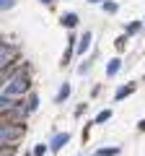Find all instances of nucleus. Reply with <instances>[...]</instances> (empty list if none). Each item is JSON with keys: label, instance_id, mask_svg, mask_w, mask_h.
I'll use <instances>...</instances> for the list:
<instances>
[{"label": "nucleus", "instance_id": "obj_1", "mask_svg": "<svg viewBox=\"0 0 145 156\" xmlns=\"http://www.w3.org/2000/svg\"><path fill=\"white\" fill-rule=\"evenodd\" d=\"M26 91H29V78L23 76V73L8 78L5 86H3V96H8V99H18V96H23Z\"/></svg>", "mask_w": 145, "mask_h": 156}, {"label": "nucleus", "instance_id": "obj_2", "mask_svg": "<svg viewBox=\"0 0 145 156\" xmlns=\"http://www.w3.org/2000/svg\"><path fill=\"white\" fill-rule=\"evenodd\" d=\"M23 133H26V125L23 122H8L0 128V140H3V146H13L16 140L23 138Z\"/></svg>", "mask_w": 145, "mask_h": 156}, {"label": "nucleus", "instance_id": "obj_3", "mask_svg": "<svg viewBox=\"0 0 145 156\" xmlns=\"http://www.w3.org/2000/svg\"><path fill=\"white\" fill-rule=\"evenodd\" d=\"M29 112H31V107H29V104L16 101V104H13V109L8 112V117H11V122H23V120L29 117Z\"/></svg>", "mask_w": 145, "mask_h": 156}, {"label": "nucleus", "instance_id": "obj_4", "mask_svg": "<svg viewBox=\"0 0 145 156\" xmlns=\"http://www.w3.org/2000/svg\"><path fill=\"white\" fill-rule=\"evenodd\" d=\"M16 55H18V50L13 44H3L0 47V68H8L13 60H16Z\"/></svg>", "mask_w": 145, "mask_h": 156}, {"label": "nucleus", "instance_id": "obj_5", "mask_svg": "<svg viewBox=\"0 0 145 156\" xmlns=\"http://www.w3.org/2000/svg\"><path fill=\"white\" fill-rule=\"evenodd\" d=\"M67 140H70V135H67V133H55V138L49 140V148L52 151H60L62 146H67Z\"/></svg>", "mask_w": 145, "mask_h": 156}, {"label": "nucleus", "instance_id": "obj_6", "mask_svg": "<svg viewBox=\"0 0 145 156\" xmlns=\"http://www.w3.org/2000/svg\"><path fill=\"white\" fill-rule=\"evenodd\" d=\"M88 47H91V31H86L83 37L78 39V50H75V52H78V55H86V52H88Z\"/></svg>", "mask_w": 145, "mask_h": 156}, {"label": "nucleus", "instance_id": "obj_7", "mask_svg": "<svg viewBox=\"0 0 145 156\" xmlns=\"http://www.w3.org/2000/svg\"><path fill=\"white\" fill-rule=\"evenodd\" d=\"M119 68H122V60H119V57H114V60L109 62V65H106V76H117V73H119Z\"/></svg>", "mask_w": 145, "mask_h": 156}, {"label": "nucleus", "instance_id": "obj_8", "mask_svg": "<svg viewBox=\"0 0 145 156\" xmlns=\"http://www.w3.org/2000/svg\"><path fill=\"white\" fill-rule=\"evenodd\" d=\"M62 26H67V29L78 26V16H75V13H65V16H62Z\"/></svg>", "mask_w": 145, "mask_h": 156}, {"label": "nucleus", "instance_id": "obj_9", "mask_svg": "<svg viewBox=\"0 0 145 156\" xmlns=\"http://www.w3.org/2000/svg\"><path fill=\"white\" fill-rule=\"evenodd\" d=\"M67 96H70V83H62V89H60V94H57L55 101H65Z\"/></svg>", "mask_w": 145, "mask_h": 156}, {"label": "nucleus", "instance_id": "obj_10", "mask_svg": "<svg viewBox=\"0 0 145 156\" xmlns=\"http://www.w3.org/2000/svg\"><path fill=\"white\" fill-rule=\"evenodd\" d=\"M135 86H122V89H117V94H114V99H124L127 94H132Z\"/></svg>", "mask_w": 145, "mask_h": 156}, {"label": "nucleus", "instance_id": "obj_11", "mask_svg": "<svg viewBox=\"0 0 145 156\" xmlns=\"http://www.w3.org/2000/svg\"><path fill=\"white\" fill-rule=\"evenodd\" d=\"M109 117H112V109H104V112H99V115H96V120H93V122H96V125H99V122H106Z\"/></svg>", "mask_w": 145, "mask_h": 156}, {"label": "nucleus", "instance_id": "obj_12", "mask_svg": "<svg viewBox=\"0 0 145 156\" xmlns=\"http://www.w3.org/2000/svg\"><path fill=\"white\" fill-rule=\"evenodd\" d=\"M114 154H119V148H99L93 156H114Z\"/></svg>", "mask_w": 145, "mask_h": 156}, {"label": "nucleus", "instance_id": "obj_13", "mask_svg": "<svg viewBox=\"0 0 145 156\" xmlns=\"http://www.w3.org/2000/svg\"><path fill=\"white\" fill-rule=\"evenodd\" d=\"M29 107H31V109L39 107V96H36V94H29Z\"/></svg>", "mask_w": 145, "mask_h": 156}, {"label": "nucleus", "instance_id": "obj_14", "mask_svg": "<svg viewBox=\"0 0 145 156\" xmlns=\"http://www.w3.org/2000/svg\"><path fill=\"white\" fill-rule=\"evenodd\" d=\"M104 11L106 13H117V3H109V0H106V3H104Z\"/></svg>", "mask_w": 145, "mask_h": 156}, {"label": "nucleus", "instance_id": "obj_15", "mask_svg": "<svg viewBox=\"0 0 145 156\" xmlns=\"http://www.w3.org/2000/svg\"><path fill=\"white\" fill-rule=\"evenodd\" d=\"M49 148V146H44V143H39L36 148H34V156H44V151Z\"/></svg>", "mask_w": 145, "mask_h": 156}, {"label": "nucleus", "instance_id": "obj_16", "mask_svg": "<svg viewBox=\"0 0 145 156\" xmlns=\"http://www.w3.org/2000/svg\"><path fill=\"white\" fill-rule=\"evenodd\" d=\"M135 31H140V21H135V23L127 26V34H135Z\"/></svg>", "mask_w": 145, "mask_h": 156}, {"label": "nucleus", "instance_id": "obj_17", "mask_svg": "<svg viewBox=\"0 0 145 156\" xmlns=\"http://www.w3.org/2000/svg\"><path fill=\"white\" fill-rule=\"evenodd\" d=\"M0 8H3V11H8V8H13V0H0Z\"/></svg>", "mask_w": 145, "mask_h": 156}, {"label": "nucleus", "instance_id": "obj_18", "mask_svg": "<svg viewBox=\"0 0 145 156\" xmlns=\"http://www.w3.org/2000/svg\"><path fill=\"white\" fill-rule=\"evenodd\" d=\"M124 42H127V37H119L117 39V50H124Z\"/></svg>", "mask_w": 145, "mask_h": 156}, {"label": "nucleus", "instance_id": "obj_19", "mask_svg": "<svg viewBox=\"0 0 145 156\" xmlns=\"http://www.w3.org/2000/svg\"><path fill=\"white\" fill-rule=\"evenodd\" d=\"M88 3H101V0H88ZM104 3H106V0H104Z\"/></svg>", "mask_w": 145, "mask_h": 156}, {"label": "nucleus", "instance_id": "obj_20", "mask_svg": "<svg viewBox=\"0 0 145 156\" xmlns=\"http://www.w3.org/2000/svg\"><path fill=\"white\" fill-rule=\"evenodd\" d=\"M42 3H52V0H42Z\"/></svg>", "mask_w": 145, "mask_h": 156}]
</instances>
